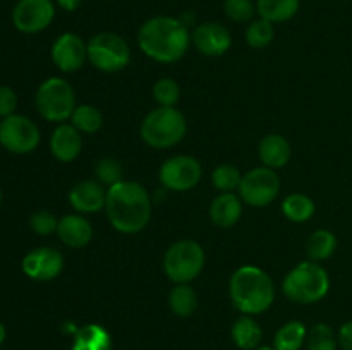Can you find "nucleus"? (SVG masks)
<instances>
[{
    "label": "nucleus",
    "mask_w": 352,
    "mask_h": 350,
    "mask_svg": "<svg viewBox=\"0 0 352 350\" xmlns=\"http://www.w3.org/2000/svg\"><path fill=\"white\" fill-rule=\"evenodd\" d=\"M191 43L188 24L172 16H157L143 23L138 45L146 57L157 62H175L184 57Z\"/></svg>",
    "instance_id": "obj_1"
},
{
    "label": "nucleus",
    "mask_w": 352,
    "mask_h": 350,
    "mask_svg": "<svg viewBox=\"0 0 352 350\" xmlns=\"http://www.w3.org/2000/svg\"><path fill=\"white\" fill-rule=\"evenodd\" d=\"M105 211L117 232L138 233L150 222V194L138 182L122 180L107 191Z\"/></svg>",
    "instance_id": "obj_2"
},
{
    "label": "nucleus",
    "mask_w": 352,
    "mask_h": 350,
    "mask_svg": "<svg viewBox=\"0 0 352 350\" xmlns=\"http://www.w3.org/2000/svg\"><path fill=\"white\" fill-rule=\"evenodd\" d=\"M229 294L234 307L251 316L265 312L274 304L275 287L261 268L241 266L230 278Z\"/></svg>",
    "instance_id": "obj_3"
},
{
    "label": "nucleus",
    "mask_w": 352,
    "mask_h": 350,
    "mask_svg": "<svg viewBox=\"0 0 352 350\" xmlns=\"http://www.w3.org/2000/svg\"><path fill=\"white\" fill-rule=\"evenodd\" d=\"M329 273L315 261H305L289 271L284 280V294L298 304H313L329 294Z\"/></svg>",
    "instance_id": "obj_4"
},
{
    "label": "nucleus",
    "mask_w": 352,
    "mask_h": 350,
    "mask_svg": "<svg viewBox=\"0 0 352 350\" xmlns=\"http://www.w3.org/2000/svg\"><path fill=\"white\" fill-rule=\"evenodd\" d=\"M188 130L184 115L174 106H158L144 117L141 124V137L157 150L170 148L181 143Z\"/></svg>",
    "instance_id": "obj_5"
},
{
    "label": "nucleus",
    "mask_w": 352,
    "mask_h": 350,
    "mask_svg": "<svg viewBox=\"0 0 352 350\" xmlns=\"http://www.w3.org/2000/svg\"><path fill=\"white\" fill-rule=\"evenodd\" d=\"M38 113L48 122L62 124L71 119L76 110L74 89L65 79L48 78L38 88L34 96Z\"/></svg>",
    "instance_id": "obj_6"
},
{
    "label": "nucleus",
    "mask_w": 352,
    "mask_h": 350,
    "mask_svg": "<svg viewBox=\"0 0 352 350\" xmlns=\"http://www.w3.org/2000/svg\"><path fill=\"white\" fill-rule=\"evenodd\" d=\"M205 266V250L195 240H179L167 249L164 257L165 275L175 283H189Z\"/></svg>",
    "instance_id": "obj_7"
},
{
    "label": "nucleus",
    "mask_w": 352,
    "mask_h": 350,
    "mask_svg": "<svg viewBox=\"0 0 352 350\" xmlns=\"http://www.w3.org/2000/svg\"><path fill=\"white\" fill-rule=\"evenodd\" d=\"M88 60L103 72L122 71L131 60V48L116 33H98L88 41Z\"/></svg>",
    "instance_id": "obj_8"
},
{
    "label": "nucleus",
    "mask_w": 352,
    "mask_h": 350,
    "mask_svg": "<svg viewBox=\"0 0 352 350\" xmlns=\"http://www.w3.org/2000/svg\"><path fill=\"white\" fill-rule=\"evenodd\" d=\"M0 144L10 153H31L40 144V129L28 117L12 113L0 122Z\"/></svg>",
    "instance_id": "obj_9"
},
{
    "label": "nucleus",
    "mask_w": 352,
    "mask_h": 350,
    "mask_svg": "<svg viewBox=\"0 0 352 350\" xmlns=\"http://www.w3.org/2000/svg\"><path fill=\"white\" fill-rule=\"evenodd\" d=\"M237 191H239V198L246 205L261 208V206L270 205L277 198L280 191V180L272 168L258 167L243 175Z\"/></svg>",
    "instance_id": "obj_10"
},
{
    "label": "nucleus",
    "mask_w": 352,
    "mask_h": 350,
    "mask_svg": "<svg viewBox=\"0 0 352 350\" xmlns=\"http://www.w3.org/2000/svg\"><path fill=\"white\" fill-rule=\"evenodd\" d=\"M55 17L52 0H19L12 10V24L17 31L26 34L47 30Z\"/></svg>",
    "instance_id": "obj_11"
},
{
    "label": "nucleus",
    "mask_w": 352,
    "mask_h": 350,
    "mask_svg": "<svg viewBox=\"0 0 352 350\" xmlns=\"http://www.w3.org/2000/svg\"><path fill=\"white\" fill-rule=\"evenodd\" d=\"M199 178H201V165L196 158L186 154L168 158L160 168V182L170 191H189L198 184Z\"/></svg>",
    "instance_id": "obj_12"
},
{
    "label": "nucleus",
    "mask_w": 352,
    "mask_h": 350,
    "mask_svg": "<svg viewBox=\"0 0 352 350\" xmlns=\"http://www.w3.org/2000/svg\"><path fill=\"white\" fill-rule=\"evenodd\" d=\"M23 271L31 280L48 281L57 278L64 270V257L54 247H38L23 257Z\"/></svg>",
    "instance_id": "obj_13"
},
{
    "label": "nucleus",
    "mask_w": 352,
    "mask_h": 350,
    "mask_svg": "<svg viewBox=\"0 0 352 350\" xmlns=\"http://www.w3.org/2000/svg\"><path fill=\"white\" fill-rule=\"evenodd\" d=\"M88 58V43L76 33H64L52 45V60L62 72H74Z\"/></svg>",
    "instance_id": "obj_14"
},
{
    "label": "nucleus",
    "mask_w": 352,
    "mask_h": 350,
    "mask_svg": "<svg viewBox=\"0 0 352 350\" xmlns=\"http://www.w3.org/2000/svg\"><path fill=\"white\" fill-rule=\"evenodd\" d=\"M192 45L208 57H219L223 55L232 45V36L229 30L219 23H203L196 26L192 31Z\"/></svg>",
    "instance_id": "obj_15"
},
{
    "label": "nucleus",
    "mask_w": 352,
    "mask_h": 350,
    "mask_svg": "<svg viewBox=\"0 0 352 350\" xmlns=\"http://www.w3.org/2000/svg\"><path fill=\"white\" fill-rule=\"evenodd\" d=\"M71 206L79 213H95L105 208L107 191L100 182L82 180L78 182L69 192Z\"/></svg>",
    "instance_id": "obj_16"
},
{
    "label": "nucleus",
    "mask_w": 352,
    "mask_h": 350,
    "mask_svg": "<svg viewBox=\"0 0 352 350\" xmlns=\"http://www.w3.org/2000/svg\"><path fill=\"white\" fill-rule=\"evenodd\" d=\"M81 132L72 124H60L50 137L52 154L58 161H64V163L76 160L79 156V153H81Z\"/></svg>",
    "instance_id": "obj_17"
},
{
    "label": "nucleus",
    "mask_w": 352,
    "mask_h": 350,
    "mask_svg": "<svg viewBox=\"0 0 352 350\" xmlns=\"http://www.w3.org/2000/svg\"><path fill=\"white\" fill-rule=\"evenodd\" d=\"M57 235L65 246L69 247H85L93 239V226L85 216L81 215H65L58 220Z\"/></svg>",
    "instance_id": "obj_18"
},
{
    "label": "nucleus",
    "mask_w": 352,
    "mask_h": 350,
    "mask_svg": "<svg viewBox=\"0 0 352 350\" xmlns=\"http://www.w3.org/2000/svg\"><path fill=\"white\" fill-rule=\"evenodd\" d=\"M243 215V199L237 198L234 192H222L213 199L210 206L212 222L220 229H229L236 225Z\"/></svg>",
    "instance_id": "obj_19"
},
{
    "label": "nucleus",
    "mask_w": 352,
    "mask_h": 350,
    "mask_svg": "<svg viewBox=\"0 0 352 350\" xmlns=\"http://www.w3.org/2000/svg\"><path fill=\"white\" fill-rule=\"evenodd\" d=\"M260 160L263 161V167L272 168H280L291 158V144L280 134H268L261 139L260 143Z\"/></svg>",
    "instance_id": "obj_20"
},
{
    "label": "nucleus",
    "mask_w": 352,
    "mask_h": 350,
    "mask_svg": "<svg viewBox=\"0 0 352 350\" xmlns=\"http://www.w3.org/2000/svg\"><path fill=\"white\" fill-rule=\"evenodd\" d=\"M71 350H112V336L103 326L86 325L76 329Z\"/></svg>",
    "instance_id": "obj_21"
},
{
    "label": "nucleus",
    "mask_w": 352,
    "mask_h": 350,
    "mask_svg": "<svg viewBox=\"0 0 352 350\" xmlns=\"http://www.w3.org/2000/svg\"><path fill=\"white\" fill-rule=\"evenodd\" d=\"M301 0H256V12L261 19L275 23H285L298 14Z\"/></svg>",
    "instance_id": "obj_22"
},
{
    "label": "nucleus",
    "mask_w": 352,
    "mask_h": 350,
    "mask_svg": "<svg viewBox=\"0 0 352 350\" xmlns=\"http://www.w3.org/2000/svg\"><path fill=\"white\" fill-rule=\"evenodd\" d=\"M260 325L251 316L244 314L232 325V340L241 350H254L261 342Z\"/></svg>",
    "instance_id": "obj_23"
},
{
    "label": "nucleus",
    "mask_w": 352,
    "mask_h": 350,
    "mask_svg": "<svg viewBox=\"0 0 352 350\" xmlns=\"http://www.w3.org/2000/svg\"><path fill=\"white\" fill-rule=\"evenodd\" d=\"M308 329L301 321H289L277 331L274 340L275 350H301L306 343Z\"/></svg>",
    "instance_id": "obj_24"
},
{
    "label": "nucleus",
    "mask_w": 352,
    "mask_h": 350,
    "mask_svg": "<svg viewBox=\"0 0 352 350\" xmlns=\"http://www.w3.org/2000/svg\"><path fill=\"white\" fill-rule=\"evenodd\" d=\"M168 305L175 316L188 318L198 307V295L188 283H177L168 295Z\"/></svg>",
    "instance_id": "obj_25"
},
{
    "label": "nucleus",
    "mask_w": 352,
    "mask_h": 350,
    "mask_svg": "<svg viewBox=\"0 0 352 350\" xmlns=\"http://www.w3.org/2000/svg\"><path fill=\"white\" fill-rule=\"evenodd\" d=\"M337 247V237L333 235L329 230H316L315 233H311L306 242V254H308L309 261H320L329 259L333 254Z\"/></svg>",
    "instance_id": "obj_26"
},
{
    "label": "nucleus",
    "mask_w": 352,
    "mask_h": 350,
    "mask_svg": "<svg viewBox=\"0 0 352 350\" xmlns=\"http://www.w3.org/2000/svg\"><path fill=\"white\" fill-rule=\"evenodd\" d=\"M282 211L291 222H308L315 215V202L305 194H291L282 202Z\"/></svg>",
    "instance_id": "obj_27"
},
{
    "label": "nucleus",
    "mask_w": 352,
    "mask_h": 350,
    "mask_svg": "<svg viewBox=\"0 0 352 350\" xmlns=\"http://www.w3.org/2000/svg\"><path fill=\"white\" fill-rule=\"evenodd\" d=\"M71 122L79 132L82 134H95L102 127L103 117L98 108L91 105H79L71 115Z\"/></svg>",
    "instance_id": "obj_28"
},
{
    "label": "nucleus",
    "mask_w": 352,
    "mask_h": 350,
    "mask_svg": "<svg viewBox=\"0 0 352 350\" xmlns=\"http://www.w3.org/2000/svg\"><path fill=\"white\" fill-rule=\"evenodd\" d=\"M306 347L308 350H337L339 338L329 325L316 323L306 335Z\"/></svg>",
    "instance_id": "obj_29"
},
{
    "label": "nucleus",
    "mask_w": 352,
    "mask_h": 350,
    "mask_svg": "<svg viewBox=\"0 0 352 350\" xmlns=\"http://www.w3.org/2000/svg\"><path fill=\"white\" fill-rule=\"evenodd\" d=\"M275 30L274 24L267 19H256L248 26L246 41L253 48H265L274 41Z\"/></svg>",
    "instance_id": "obj_30"
},
{
    "label": "nucleus",
    "mask_w": 352,
    "mask_h": 350,
    "mask_svg": "<svg viewBox=\"0 0 352 350\" xmlns=\"http://www.w3.org/2000/svg\"><path fill=\"white\" fill-rule=\"evenodd\" d=\"M241 180H243V175L232 165H220L213 170L212 174V182L215 185V189H219L220 192H232L234 189H239Z\"/></svg>",
    "instance_id": "obj_31"
},
{
    "label": "nucleus",
    "mask_w": 352,
    "mask_h": 350,
    "mask_svg": "<svg viewBox=\"0 0 352 350\" xmlns=\"http://www.w3.org/2000/svg\"><path fill=\"white\" fill-rule=\"evenodd\" d=\"M181 96V88L170 78H162L153 86V98L160 106H174Z\"/></svg>",
    "instance_id": "obj_32"
},
{
    "label": "nucleus",
    "mask_w": 352,
    "mask_h": 350,
    "mask_svg": "<svg viewBox=\"0 0 352 350\" xmlns=\"http://www.w3.org/2000/svg\"><path fill=\"white\" fill-rule=\"evenodd\" d=\"M223 12L234 23H248L256 12V3L253 0H226Z\"/></svg>",
    "instance_id": "obj_33"
},
{
    "label": "nucleus",
    "mask_w": 352,
    "mask_h": 350,
    "mask_svg": "<svg viewBox=\"0 0 352 350\" xmlns=\"http://www.w3.org/2000/svg\"><path fill=\"white\" fill-rule=\"evenodd\" d=\"M96 177H98L100 184L103 185H112L122 182V165L116 160V158H102L96 163Z\"/></svg>",
    "instance_id": "obj_34"
},
{
    "label": "nucleus",
    "mask_w": 352,
    "mask_h": 350,
    "mask_svg": "<svg viewBox=\"0 0 352 350\" xmlns=\"http://www.w3.org/2000/svg\"><path fill=\"white\" fill-rule=\"evenodd\" d=\"M30 226L34 233L38 235H50V233L57 232L58 220L55 218L54 213L50 211H36L31 215Z\"/></svg>",
    "instance_id": "obj_35"
},
{
    "label": "nucleus",
    "mask_w": 352,
    "mask_h": 350,
    "mask_svg": "<svg viewBox=\"0 0 352 350\" xmlns=\"http://www.w3.org/2000/svg\"><path fill=\"white\" fill-rule=\"evenodd\" d=\"M17 106V95L9 86H0V117L12 115Z\"/></svg>",
    "instance_id": "obj_36"
},
{
    "label": "nucleus",
    "mask_w": 352,
    "mask_h": 350,
    "mask_svg": "<svg viewBox=\"0 0 352 350\" xmlns=\"http://www.w3.org/2000/svg\"><path fill=\"white\" fill-rule=\"evenodd\" d=\"M337 338H339V347H342V350H352V319L340 326Z\"/></svg>",
    "instance_id": "obj_37"
},
{
    "label": "nucleus",
    "mask_w": 352,
    "mask_h": 350,
    "mask_svg": "<svg viewBox=\"0 0 352 350\" xmlns=\"http://www.w3.org/2000/svg\"><path fill=\"white\" fill-rule=\"evenodd\" d=\"M81 2L82 0H57L58 7L64 10H67V12H74V10L81 5Z\"/></svg>",
    "instance_id": "obj_38"
},
{
    "label": "nucleus",
    "mask_w": 352,
    "mask_h": 350,
    "mask_svg": "<svg viewBox=\"0 0 352 350\" xmlns=\"http://www.w3.org/2000/svg\"><path fill=\"white\" fill-rule=\"evenodd\" d=\"M7 336V329H6V325H3L2 321H0V345L3 343V340H6Z\"/></svg>",
    "instance_id": "obj_39"
},
{
    "label": "nucleus",
    "mask_w": 352,
    "mask_h": 350,
    "mask_svg": "<svg viewBox=\"0 0 352 350\" xmlns=\"http://www.w3.org/2000/svg\"><path fill=\"white\" fill-rule=\"evenodd\" d=\"M254 350H275V349H272V347H268V345H258Z\"/></svg>",
    "instance_id": "obj_40"
},
{
    "label": "nucleus",
    "mask_w": 352,
    "mask_h": 350,
    "mask_svg": "<svg viewBox=\"0 0 352 350\" xmlns=\"http://www.w3.org/2000/svg\"><path fill=\"white\" fill-rule=\"evenodd\" d=\"M0 202H2V191H0Z\"/></svg>",
    "instance_id": "obj_41"
}]
</instances>
